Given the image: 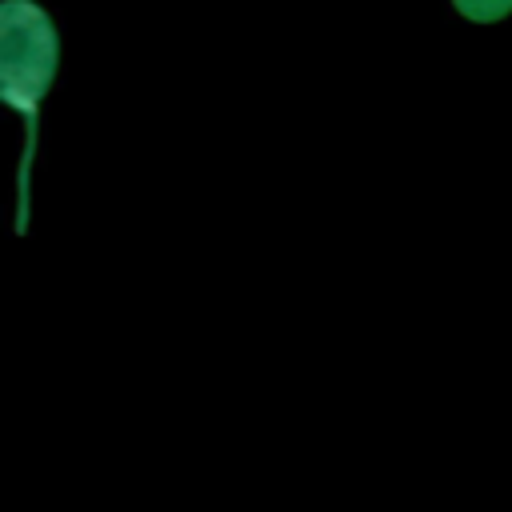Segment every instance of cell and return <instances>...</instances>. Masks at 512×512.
Here are the masks:
<instances>
[{
	"instance_id": "2",
	"label": "cell",
	"mask_w": 512,
	"mask_h": 512,
	"mask_svg": "<svg viewBox=\"0 0 512 512\" xmlns=\"http://www.w3.org/2000/svg\"><path fill=\"white\" fill-rule=\"evenodd\" d=\"M448 4L472 24H500L504 16H512V0H448Z\"/></svg>"
},
{
	"instance_id": "1",
	"label": "cell",
	"mask_w": 512,
	"mask_h": 512,
	"mask_svg": "<svg viewBox=\"0 0 512 512\" xmlns=\"http://www.w3.org/2000/svg\"><path fill=\"white\" fill-rule=\"evenodd\" d=\"M60 32L36 0L0 4V92L20 120V168H16V232H28V180L40 140V108L56 80Z\"/></svg>"
}]
</instances>
